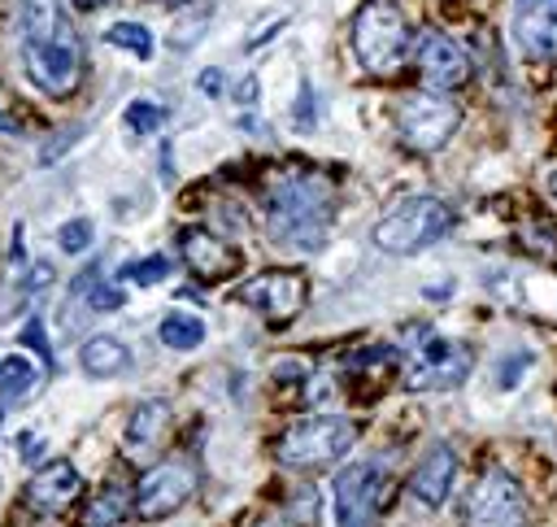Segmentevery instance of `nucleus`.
Returning <instances> with one entry per match:
<instances>
[{"label":"nucleus","mask_w":557,"mask_h":527,"mask_svg":"<svg viewBox=\"0 0 557 527\" xmlns=\"http://www.w3.org/2000/svg\"><path fill=\"white\" fill-rule=\"evenodd\" d=\"M17 44L26 78L48 96H70L83 83V39L65 13V0H22Z\"/></svg>","instance_id":"obj_1"},{"label":"nucleus","mask_w":557,"mask_h":527,"mask_svg":"<svg viewBox=\"0 0 557 527\" xmlns=\"http://www.w3.org/2000/svg\"><path fill=\"white\" fill-rule=\"evenodd\" d=\"M335 187L318 170H283L265 187V231L283 248H322L331 231Z\"/></svg>","instance_id":"obj_2"},{"label":"nucleus","mask_w":557,"mask_h":527,"mask_svg":"<svg viewBox=\"0 0 557 527\" xmlns=\"http://www.w3.org/2000/svg\"><path fill=\"white\" fill-rule=\"evenodd\" d=\"M352 52L361 70L379 78L396 74L405 57L413 52V30H409L405 9L396 0H361V9L352 13Z\"/></svg>","instance_id":"obj_3"},{"label":"nucleus","mask_w":557,"mask_h":527,"mask_svg":"<svg viewBox=\"0 0 557 527\" xmlns=\"http://www.w3.org/2000/svg\"><path fill=\"white\" fill-rule=\"evenodd\" d=\"M361 427L344 414H318V418H300L292 422L278 440H274V457L283 466H300V470H313V466H331L339 462L352 444H357Z\"/></svg>","instance_id":"obj_4"},{"label":"nucleus","mask_w":557,"mask_h":527,"mask_svg":"<svg viewBox=\"0 0 557 527\" xmlns=\"http://www.w3.org/2000/svg\"><path fill=\"white\" fill-rule=\"evenodd\" d=\"M448 226H453V209L440 196H409V200H400L392 213H383L374 222V235L370 240L383 253L405 257V253L431 248L440 235H448Z\"/></svg>","instance_id":"obj_5"},{"label":"nucleus","mask_w":557,"mask_h":527,"mask_svg":"<svg viewBox=\"0 0 557 527\" xmlns=\"http://www.w3.org/2000/svg\"><path fill=\"white\" fill-rule=\"evenodd\" d=\"M461 126V105L448 100L444 91H409L396 105V131L413 152H440L453 131Z\"/></svg>","instance_id":"obj_6"},{"label":"nucleus","mask_w":557,"mask_h":527,"mask_svg":"<svg viewBox=\"0 0 557 527\" xmlns=\"http://www.w3.org/2000/svg\"><path fill=\"white\" fill-rule=\"evenodd\" d=\"M387 501V475L374 462H348L331 483L335 527H374Z\"/></svg>","instance_id":"obj_7"},{"label":"nucleus","mask_w":557,"mask_h":527,"mask_svg":"<svg viewBox=\"0 0 557 527\" xmlns=\"http://www.w3.org/2000/svg\"><path fill=\"white\" fill-rule=\"evenodd\" d=\"M466 527H527V497L509 470H487L466 497Z\"/></svg>","instance_id":"obj_8"},{"label":"nucleus","mask_w":557,"mask_h":527,"mask_svg":"<svg viewBox=\"0 0 557 527\" xmlns=\"http://www.w3.org/2000/svg\"><path fill=\"white\" fill-rule=\"evenodd\" d=\"M191 488H196V475H191L187 462H157V466H148L139 475L135 497H131V510L144 523H161V518H170L174 510L187 505Z\"/></svg>","instance_id":"obj_9"},{"label":"nucleus","mask_w":557,"mask_h":527,"mask_svg":"<svg viewBox=\"0 0 557 527\" xmlns=\"http://www.w3.org/2000/svg\"><path fill=\"white\" fill-rule=\"evenodd\" d=\"M470 375V353L448 335H426L405 357V388H457Z\"/></svg>","instance_id":"obj_10"},{"label":"nucleus","mask_w":557,"mask_h":527,"mask_svg":"<svg viewBox=\"0 0 557 527\" xmlns=\"http://www.w3.org/2000/svg\"><path fill=\"white\" fill-rule=\"evenodd\" d=\"M235 296H239L244 305H252L257 314H265V318H274V322H287V318L300 314V305H305V296H309V283H305L300 270H265V274L239 283Z\"/></svg>","instance_id":"obj_11"},{"label":"nucleus","mask_w":557,"mask_h":527,"mask_svg":"<svg viewBox=\"0 0 557 527\" xmlns=\"http://www.w3.org/2000/svg\"><path fill=\"white\" fill-rule=\"evenodd\" d=\"M413 61H418V74L431 91H453L470 78V57L461 52V44L444 30H422L413 39Z\"/></svg>","instance_id":"obj_12"},{"label":"nucleus","mask_w":557,"mask_h":527,"mask_svg":"<svg viewBox=\"0 0 557 527\" xmlns=\"http://www.w3.org/2000/svg\"><path fill=\"white\" fill-rule=\"evenodd\" d=\"M178 253L187 261V270L205 283H222V279H235L244 257L235 244H226L222 235H213L209 226H183L178 231Z\"/></svg>","instance_id":"obj_13"},{"label":"nucleus","mask_w":557,"mask_h":527,"mask_svg":"<svg viewBox=\"0 0 557 527\" xmlns=\"http://www.w3.org/2000/svg\"><path fill=\"white\" fill-rule=\"evenodd\" d=\"M513 44L527 61H557V0H518Z\"/></svg>","instance_id":"obj_14"},{"label":"nucleus","mask_w":557,"mask_h":527,"mask_svg":"<svg viewBox=\"0 0 557 527\" xmlns=\"http://www.w3.org/2000/svg\"><path fill=\"white\" fill-rule=\"evenodd\" d=\"M83 492V475L70 466V462H48L39 466L26 488H22V501L35 510V514H65Z\"/></svg>","instance_id":"obj_15"},{"label":"nucleus","mask_w":557,"mask_h":527,"mask_svg":"<svg viewBox=\"0 0 557 527\" xmlns=\"http://www.w3.org/2000/svg\"><path fill=\"white\" fill-rule=\"evenodd\" d=\"M453 479H457V453L448 449V444H435V449H426V457L409 470V497L413 501H422L426 510H440L444 501H448V492H453Z\"/></svg>","instance_id":"obj_16"},{"label":"nucleus","mask_w":557,"mask_h":527,"mask_svg":"<svg viewBox=\"0 0 557 527\" xmlns=\"http://www.w3.org/2000/svg\"><path fill=\"white\" fill-rule=\"evenodd\" d=\"M78 361H83V370L91 379H113V375H122L131 366V353H126V344L117 335H91L78 348Z\"/></svg>","instance_id":"obj_17"},{"label":"nucleus","mask_w":557,"mask_h":527,"mask_svg":"<svg viewBox=\"0 0 557 527\" xmlns=\"http://www.w3.org/2000/svg\"><path fill=\"white\" fill-rule=\"evenodd\" d=\"M170 422V405L165 401H139L135 414L126 418V449H152L161 440Z\"/></svg>","instance_id":"obj_18"},{"label":"nucleus","mask_w":557,"mask_h":527,"mask_svg":"<svg viewBox=\"0 0 557 527\" xmlns=\"http://www.w3.org/2000/svg\"><path fill=\"white\" fill-rule=\"evenodd\" d=\"M157 340L165 348H174V353H191L205 340V318L200 314H187V309H170L161 318V327H157Z\"/></svg>","instance_id":"obj_19"},{"label":"nucleus","mask_w":557,"mask_h":527,"mask_svg":"<svg viewBox=\"0 0 557 527\" xmlns=\"http://www.w3.org/2000/svg\"><path fill=\"white\" fill-rule=\"evenodd\" d=\"M39 388V370L26 357H0V401H22Z\"/></svg>","instance_id":"obj_20"},{"label":"nucleus","mask_w":557,"mask_h":527,"mask_svg":"<svg viewBox=\"0 0 557 527\" xmlns=\"http://www.w3.org/2000/svg\"><path fill=\"white\" fill-rule=\"evenodd\" d=\"M104 39H109L113 48H126L131 57H152V35H148L144 22H113V26L104 30Z\"/></svg>","instance_id":"obj_21"},{"label":"nucleus","mask_w":557,"mask_h":527,"mask_svg":"<svg viewBox=\"0 0 557 527\" xmlns=\"http://www.w3.org/2000/svg\"><path fill=\"white\" fill-rule=\"evenodd\" d=\"M170 274V257H161V253H152V257H139V261H126L122 270H117V279H126V283H139V287H152V283H161Z\"/></svg>","instance_id":"obj_22"},{"label":"nucleus","mask_w":557,"mask_h":527,"mask_svg":"<svg viewBox=\"0 0 557 527\" xmlns=\"http://www.w3.org/2000/svg\"><path fill=\"white\" fill-rule=\"evenodd\" d=\"M122 122H126V131H131V135H152V131H161L165 109H161V105H152V100H131V105H126V113H122Z\"/></svg>","instance_id":"obj_23"},{"label":"nucleus","mask_w":557,"mask_h":527,"mask_svg":"<svg viewBox=\"0 0 557 527\" xmlns=\"http://www.w3.org/2000/svg\"><path fill=\"white\" fill-rule=\"evenodd\" d=\"M122 514H126V497H122L117 488H104V492L91 501V510H87L83 523H87V527H113Z\"/></svg>","instance_id":"obj_24"},{"label":"nucleus","mask_w":557,"mask_h":527,"mask_svg":"<svg viewBox=\"0 0 557 527\" xmlns=\"http://www.w3.org/2000/svg\"><path fill=\"white\" fill-rule=\"evenodd\" d=\"M91 222L87 218H70L61 231H57V244H61V253H87V244H91Z\"/></svg>","instance_id":"obj_25"},{"label":"nucleus","mask_w":557,"mask_h":527,"mask_svg":"<svg viewBox=\"0 0 557 527\" xmlns=\"http://www.w3.org/2000/svg\"><path fill=\"white\" fill-rule=\"evenodd\" d=\"M22 340H26V344H30V348L44 357V366L52 361V353H48V335H44V322H39V318H30V322L22 327Z\"/></svg>","instance_id":"obj_26"},{"label":"nucleus","mask_w":557,"mask_h":527,"mask_svg":"<svg viewBox=\"0 0 557 527\" xmlns=\"http://www.w3.org/2000/svg\"><path fill=\"white\" fill-rule=\"evenodd\" d=\"M91 309H117L122 305V292L117 287H104V283H91Z\"/></svg>","instance_id":"obj_27"},{"label":"nucleus","mask_w":557,"mask_h":527,"mask_svg":"<svg viewBox=\"0 0 557 527\" xmlns=\"http://www.w3.org/2000/svg\"><path fill=\"white\" fill-rule=\"evenodd\" d=\"M200 91H205V96H218V91H222V70H205V74H200Z\"/></svg>","instance_id":"obj_28"},{"label":"nucleus","mask_w":557,"mask_h":527,"mask_svg":"<svg viewBox=\"0 0 557 527\" xmlns=\"http://www.w3.org/2000/svg\"><path fill=\"white\" fill-rule=\"evenodd\" d=\"M48 279H52V266H44V261H39V266L30 270V287H44Z\"/></svg>","instance_id":"obj_29"},{"label":"nucleus","mask_w":557,"mask_h":527,"mask_svg":"<svg viewBox=\"0 0 557 527\" xmlns=\"http://www.w3.org/2000/svg\"><path fill=\"white\" fill-rule=\"evenodd\" d=\"M0 131H9V135H17V122H13V118H9L4 109H0Z\"/></svg>","instance_id":"obj_30"},{"label":"nucleus","mask_w":557,"mask_h":527,"mask_svg":"<svg viewBox=\"0 0 557 527\" xmlns=\"http://www.w3.org/2000/svg\"><path fill=\"white\" fill-rule=\"evenodd\" d=\"M78 9H100V4H113V0H74Z\"/></svg>","instance_id":"obj_31"},{"label":"nucleus","mask_w":557,"mask_h":527,"mask_svg":"<svg viewBox=\"0 0 557 527\" xmlns=\"http://www.w3.org/2000/svg\"><path fill=\"white\" fill-rule=\"evenodd\" d=\"M548 192H553V200H557V170H553V179H548Z\"/></svg>","instance_id":"obj_32"},{"label":"nucleus","mask_w":557,"mask_h":527,"mask_svg":"<svg viewBox=\"0 0 557 527\" xmlns=\"http://www.w3.org/2000/svg\"><path fill=\"white\" fill-rule=\"evenodd\" d=\"M161 4H191V0H161Z\"/></svg>","instance_id":"obj_33"}]
</instances>
